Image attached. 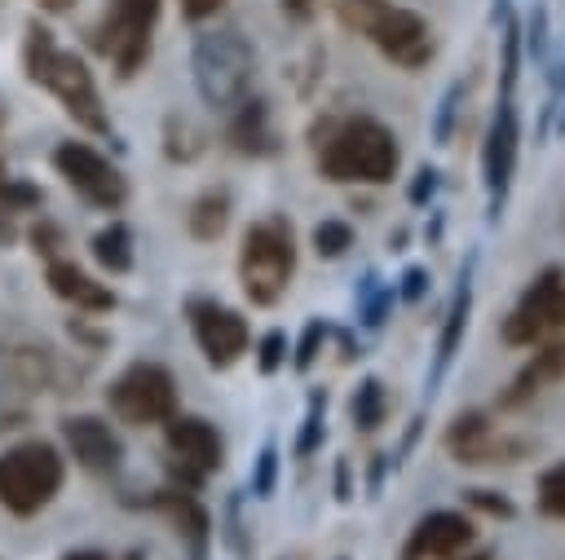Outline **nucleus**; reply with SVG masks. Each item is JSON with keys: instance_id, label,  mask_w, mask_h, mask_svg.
<instances>
[{"instance_id": "1", "label": "nucleus", "mask_w": 565, "mask_h": 560, "mask_svg": "<svg viewBox=\"0 0 565 560\" xmlns=\"http://www.w3.org/2000/svg\"><path fill=\"white\" fill-rule=\"evenodd\" d=\"M26 75H31L40 88H49V93L62 101V110H66L79 128H88V132H110V119H106V110H102L93 71H88L75 53L57 49L53 31H44L40 22L26 26Z\"/></svg>"}, {"instance_id": "2", "label": "nucleus", "mask_w": 565, "mask_h": 560, "mask_svg": "<svg viewBox=\"0 0 565 560\" xmlns=\"http://www.w3.org/2000/svg\"><path fill=\"white\" fill-rule=\"evenodd\" d=\"M397 137L371 119V115H353L344 123H335L318 150V168L327 181H362V185H384L397 176Z\"/></svg>"}, {"instance_id": "3", "label": "nucleus", "mask_w": 565, "mask_h": 560, "mask_svg": "<svg viewBox=\"0 0 565 560\" xmlns=\"http://www.w3.org/2000/svg\"><path fill=\"white\" fill-rule=\"evenodd\" d=\"M296 273V234L287 216H265L247 225L238 247V278L252 304H274Z\"/></svg>"}, {"instance_id": "4", "label": "nucleus", "mask_w": 565, "mask_h": 560, "mask_svg": "<svg viewBox=\"0 0 565 560\" xmlns=\"http://www.w3.org/2000/svg\"><path fill=\"white\" fill-rule=\"evenodd\" d=\"M252 44L238 31H203L190 53L194 88L212 110H234L252 88Z\"/></svg>"}, {"instance_id": "5", "label": "nucleus", "mask_w": 565, "mask_h": 560, "mask_svg": "<svg viewBox=\"0 0 565 560\" xmlns=\"http://www.w3.org/2000/svg\"><path fill=\"white\" fill-rule=\"evenodd\" d=\"M62 454L49 441H22L0 454V507L13 516H35L62 489Z\"/></svg>"}, {"instance_id": "6", "label": "nucleus", "mask_w": 565, "mask_h": 560, "mask_svg": "<svg viewBox=\"0 0 565 560\" xmlns=\"http://www.w3.org/2000/svg\"><path fill=\"white\" fill-rule=\"evenodd\" d=\"M349 4H358V26L371 35V44L388 62L419 71L433 57V31L419 13L397 9V4H380V0H349Z\"/></svg>"}, {"instance_id": "7", "label": "nucleus", "mask_w": 565, "mask_h": 560, "mask_svg": "<svg viewBox=\"0 0 565 560\" xmlns=\"http://www.w3.org/2000/svg\"><path fill=\"white\" fill-rule=\"evenodd\" d=\"M110 410L132 423V428H146V423H168L177 414V379L159 366V362H132L106 392Z\"/></svg>"}, {"instance_id": "8", "label": "nucleus", "mask_w": 565, "mask_h": 560, "mask_svg": "<svg viewBox=\"0 0 565 560\" xmlns=\"http://www.w3.org/2000/svg\"><path fill=\"white\" fill-rule=\"evenodd\" d=\"M565 326V269H543L521 300L512 304V313L503 317V344L512 348H534L543 344L552 331Z\"/></svg>"}, {"instance_id": "9", "label": "nucleus", "mask_w": 565, "mask_h": 560, "mask_svg": "<svg viewBox=\"0 0 565 560\" xmlns=\"http://www.w3.org/2000/svg\"><path fill=\"white\" fill-rule=\"evenodd\" d=\"M154 18H159V0H110V13L102 22V40L97 44L115 62L119 75L141 71V62L150 57Z\"/></svg>"}, {"instance_id": "10", "label": "nucleus", "mask_w": 565, "mask_h": 560, "mask_svg": "<svg viewBox=\"0 0 565 560\" xmlns=\"http://www.w3.org/2000/svg\"><path fill=\"white\" fill-rule=\"evenodd\" d=\"M53 163H57V172L66 176V185L79 194V198H88L93 207H124V198H128V185H124V176H119V168L106 159V154H97L93 146H84V141H62L57 150H53Z\"/></svg>"}, {"instance_id": "11", "label": "nucleus", "mask_w": 565, "mask_h": 560, "mask_svg": "<svg viewBox=\"0 0 565 560\" xmlns=\"http://www.w3.org/2000/svg\"><path fill=\"white\" fill-rule=\"evenodd\" d=\"M190 313V331H194V344L203 348V357L212 366H234L243 353H247V317L230 304H216V300H190L185 304Z\"/></svg>"}, {"instance_id": "12", "label": "nucleus", "mask_w": 565, "mask_h": 560, "mask_svg": "<svg viewBox=\"0 0 565 560\" xmlns=\"http://www.w3.org/2000/svg\"><path fill=\"white\" fill-rule=\"evenodd\" d=\"M163 432H168V450L177 454V467H181L185 481H199V476H207V472L221 467L225 445H221V432L207 419H199V414H172L163 423Z\"/></svg>"}, {"instance_id": "13", "label": "nucleus", "mask_w": 565, "mask_h": 560, "mask_svg": "<svg viewBox=\"0 0 565 560\" xmlns=\"http://www.w3.org/2000/svg\"><path fill=\"white\" fill-rule=\"evenodd\" d=\"M516 106H512V93L499 97V110H494V123H490V137H486V154H481V168H486V194H490V216H499L503 207V194H508V181H512V168H516Z\"/></svg>"}, {"instance_id": "14", "label": "nucleus", "mask_w": 565, "mask_h": 560, "mask_svg": "<svg viewBox=\"0 0 565 560\" xmlns=\"http://www.w3.org/2000/svg\"><path fill=\"white\" fill-rule=\"evenodd\" d=\"M472 542V520L463 511H428L406 534L402 560H455Z\"/></svg>"}, {"instance_id": "15", "label": "nucleus", "mask_w": 565, "mask_h": 560, "mask_svg": "<svg viewBox=\"0 0 565 560\" xmlns=\"http://www.w3.org/2000/svg\"><path fill=\"white\" fill-rule=\"evenodd\" d=\"M446 450L459 459V463H512L521 454L516 441H508L503 432H494V423L477 410L459 414L446 432Z\"/></svg>"}, {"instance_id": "16", "label": "nucleus", "mask_w": 565, "mask_h": 560, "mask_svg": "<svg viewBox=\"0 0 565 560\" xmlns=\"http://www.w3.org/2000/svg\"><path fill=\"white\" fill-rule=\"evenodd\" d=\"M62 441H66L71 459L79 467H88V472H115L119 459H124L119 437L97 414H71V419H62Z\"/></svg>"}, {"instance_id": "17", "label": "nucleus", "mask_w": 565, "mask_h": 560, "mask_svg": "<svg viewBox=\"0 0 565 560\" xmlns=\"http://www.w3.org/2000/svg\"><path fill=\"white\" fill-rule=\"evenodd\" d=\"M49 287H53V295H62L66 304H75V309H84V313H106V309H115V291L110 287H102L97 278H88L79 265H71V260H53L49 265Z\"/></svg>"}, {"instance_id": "18", "label": "nucleus", "mask_w": 565, "mask_h": 560, "mask_svg": "<svg viewBox=\"0 0 565 560\" xmlns=\"http://www.w3.org/2000/svg\"><path fill=\"white\" fill-rule=\"evenodd\" d=\"M561 375H565V344H547V348H539V353L521 366V375L512 379L503 406H521V401H530L534 392H543V388L556 384Z\"/></svg>"}, {"instance_id": "19", "label": "nucleus", "mask_w": 565, "mask_h": 560, "mask_svg": "<svg viewBox=\"0 0 565 560\" xmlns=\"http://www.w3.org/2000/svg\"><path fill=\"white\" fill-rule=\"evenodd\" d=\"M468 309H472V282H468V269H463V273H459V291H455L450 313H446V326H441V340H437V362H433L428 388L450 370L455 348H459V340H463V331H468Z\"/></svg>"}, {"instance_id": "20", "label": "nucleus", "mask_w": 565, "mask_h": 560, "mask_svg": "<svg viewBox=\"0 0 565 560\" xmlns=\"http://www.w3.org/2000/svg\"><path fill=\"white\" fill-rule=\"evenodd\" d=\"M159 503H163V507H168V516L177 520V534H185V542H190L194 560H203V551H207V511H203L190 494H181V489H168Z\"/></svg>"}, {"instance_id": "21", "label": "nucleus", "mask_w": 565, "mask_h": 560, "mask_svg": "<svg viewBox=\"0 0 565 560\" xmlns=\"http://www.w3.org/2000/svg\"><path fill=\"white\" fill-rule=\"evenodd\" d=\"M93 256L102 269L110 273H128L132 269V229L124 220H110L106 229L93 234Z\"/></svg>"}, {"instance_id": "22", "label": "nucleus", "mask_w": 565, "mask_h": 560, "mask_svg": "<svg viewBox=\"0 0 565 560\" xmlns=\"http://www.w3.org/2000/svg\"><path fill=\"white\" fill-rule=\"evenodd\" d=\"M225 220H230V194L225 190H207V194H199L194 203H190V216H185V225H190V234L194 238H216L221 229H225Z\"/></svg>"}, {"instance_id": "23", "label": "nucleus", "mask_w": 565, "mask_h": 560, "mask_svg": "<svg viewBox=\"0 0 565 560\" xmlns=\"http://www.w3.org/2000/svg\"><path fill=\"white\" fill-rule=\"evenodd\" d=\"M230 137H234V146H238L243 154H260V150H269L274 137H269V128H265V106H260V101H247L243 115L234 119Z\"/></svg>"}, {"instance_id": "24", "label": "nucleus", "mask_w": 565, "mask_h": 560, "mask_svg": "<svg viewBox=\"0 0 565 560\" xmlns=\"http://www.w3.org/2000/svg\"><path fill=\"white\" fill-rule=\"evenodd\" d=\"M353 423H358L362 432H375V428L384 423V384H380L375 375L362 379L358 392H353Z\"/></svg>"}, {"instance_id": "25", "label": "nucleus", "mask_w": 565, "mask_h": 560, "mask_svg": "<svg viewBox=\"0 0 565 560\" xmlns=\"http://www.w3.org/2000/svg\"><path fill=\"white\" fill-rule=\"evenodd\" d=\"M539 511L552 516V520H565V463H552L543 476H539V494H534Z\"/></svg>"}, {"instance_id": "26", "label": "nucleus", "mask_w": 565, "mask_h": 560, "mask_svg": "<svg viewBox=\"0 0 565 560\" xmlns=\"http://www.w3.org/2000/svg\"><path fill=\"white\" fill-rule=\"evenodd\" d=\"M349 243H353V229H349L344 220H322V225H313V247H318V256H340Z\"/></svg>"}, {"instance_id": "27", "label": "nucleus", "mask_w": 565, "mask_h": 560, "mask_svg": "<svg viewBox=\"0 0 565 560\" xmlns=\"http://www.w3.org/2000/svg\"><path fill=\"white\" fill-rule=\"evenodd\" d=\"M26 207H40V190L0 176V212H26Z\"/></svg>"}, {"instance_id": "28", "label": "nucleus", "mask_w": 565, "mask_h": 560, "mask_svg": "<svg viewBox=\"0 0 565 560\" xmlns=\"http://www.w3.org/2000/svg\"><path fill=\"white\" fill-rule=\"evenodd\" d=\"M287 362V335L282 331H269L265 340H260V370L269 375V370H278Z\"/></svg>"}, {"instance_id": "29", "label": "nucleus", "mask_w": 565, "mask_h": 560, "mask_svg": "<svg viewBox=\"0 0 565 560\" xmlns=\"http://www.w3.org/2000/svg\"><path fill=\"white\" fill-rule=\"evenodd\" d=\"M322 322H309L305 326V340H300V348H296V370H309L313 366V357H318V340H322Z\"/></svg>"}, {"instance_id": "30", "label": "nucleus", "mask_w": 565, "mask_h": 560, "mask_svg": "<svg viewBox=\"0 0 565 560\" xmlns=\"http://www.w3.org/2000/svg\"><path fill=\"white\" fill-rule=\"evenodd\" d=\"M318 428H322V397H313V401H309V414H305V437L296 441V450H300V454H309V450L318 445Z\"/></svg>"}, {"instance_id": "31", "label": "nucleus", "mask_w": 565, "mask_h": 560, "mask_svg": "<svg viewBox=\"0 0 565 560\" xmlns=\"http://www.w3.org/2000/svg\"><path fill=\"white\" fill-rule=\"evenodd\" d=\"M455 101H459V84H450V93L441 97V110H437V146H446V137H450V115H455Z\"/></svg>"}, {"instance_id": "32", "label": "nucleus", "mask_w": 565, "mask_h": 560, "mask_svg": "<svg viewBox=\"0 0 565 560\" xmlns=\"http://www.w3.org/2000/svg\"><path fill=\"white\" fill-rule=\"evenodd\" d=\"M274 445H265L260 450V467H256V494H269V485H274Z\"/></svg>"}, {"instance_id": "33", "label": "nucleus", "mask_w": 565, "mask_h": 560, "mask_svg": "<svg viewBox=\"0 0 565 560\" xmlns=\"http://www.w3.org/2000/svg\"><path fill=\"white\" fill-rule=\"evenodd\" d=\"M221 4H225V0H181V13H185L190 22H203V18H212Z\"/></svg>"}, {"instance_id": "34", "label": "nucleus", "mask_w": 565, "mask_h": 560, "mask_svg": "<svg viewBox=\"0 0 565 560\" xmlns=\"http://www.w3.org/2000/svg\"><path fill=\"white\" fill-rule=\"evenodd\" d=\"M468 503H477V507H486V511H494V516H508V511H512L503 498H490V489H468Z\"/></svg>"}, {"instance_id": "35", "label": "nucleus", "mask_w": 565, "mask_h": 560, "mask_svg": "<svg viewBox=\"0 0 565 560\" xmlns=\"http://www.w3.org/2000/svg\"><path fill=\"white\" fill-rule=\"evenodd\" d=\"M313 9H318V0H282V13H287V18H296V22L313 18Z\"/></svg>"}, {"instance_id": "36", "label": "nucleus", "mask_w": 565, "mask_h": 560, "mask_svg": "<svg viewBox=\"0 0 565 560\" xmlns=\"http://www.w3.org/2000/svg\"><path fill=\"white\" fill-rule=\"evenodd\" d=\"M424 278H428L424 269H406V287H402V295H406V300H415V295L424 291Z\"/></svg>"}, {"instance_id": "37", "label": "nucleus", "mask_w": 565, "mask_h": 560, "mask_svg": "<svg viewBox=\"0 0 565 560\" xmlns=\"http://www.w3.org/2000/svg\"><path fill=\"white\" fill-rule=\"evenodd\" d=\"M62 560H110V556H102V551H71V556H62Z\"/></svg>"}, {"instance_id": "38", "label": "nucleus", "mask_w": 565, "mask_h": 560, "mask_svg": "<svg viewBox=\"0 0 565 560\" xmlns=\"http://www.w3.org/2000/svg\"><path fill=\"white\" fill-rule=\"evenodd\" d=\"M75 0H40V9H49V13H62V9H71Z\"/></svg>"}, {"instance_id": "39", "label": "nucleus", "mask_w": 565, "mask_h": 560, "mask_svg": "<svg viewBox=\"0 0 565 560\" xmlns=\"http://www.w3.org/2000/svg\"><path fill=\"white\" fill-rule=\"evenodd\" d=\"M455 560H459V556H455ZM468 560H490V556H486V551H481V556H468Z\"/></svg>"}]
</instances>
